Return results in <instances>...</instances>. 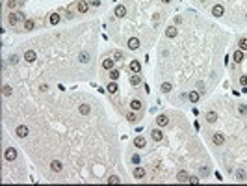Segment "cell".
Listing matches in <instances>:
<instances>
[{
	"mask_svg": "<svg viewBox=\"0 0 247 186\" xmlns=\"http://www.w3.org/2000/svg\"><path fill=\"white\" fill-rule=\"evenodd\" d=\"M156 125H158V127H167L169 125V117L167 115H158V117H156Z\"/></svg>",
	"mask_w": 247,
	"mask_h": 186,
	"instance_id": "5b68a950",
	"label": "cell"
},
{
	"mask_svg": "<svg viewBox=\"0 0 247 186\" xmlns=\"http://www.w3.org/2000/svg\"><path fill=\"white\" fill-rule=\"evenodd\" d=\"M199 97H201V95H199V91H190V95H188V99L191 100V102H197V100H199Z\"/></svg>",
	"mask_w": 247,
	"mask_h": 186,
	"instance_id": "83f0119b",
	"label": "cell"
},
{
	"mask_svg": "<svg viewBox=\"0 0 247 186\" xmlns=\"http://www.w3.org/2000/svg\"><path fill=\"white\" fill-rule=\"evenodd\" d=\"M19 21H26L24 19V13L22 11H15V13H9V17H8V22L11 24V26H15Z\"/></svg>",
	"mask_w": 247,
	"mask_h": 186,
	"instance_id": "6da1fadb",
	"label": "cell"
},
{
	"mask_svg": "<svg viewBox=\"0 0 247 186\" xmlns=\"http://www.w3.org/2000/svg\"><path fill=\"white\" fill-rule=\"evenodd\" d=\"M145 175H147V171H145L141 166H138V168L134 169V177H136V179H145Z\"/></svg>",
	"mask_w": 247,
	"mask_h": 186,
	"instance_id": "9a60e30c",
	"label": "cell"
},
{
	"mask_svg": "<svg viewBox=\"0 0 247 186\" xmlns=\"http://www.w3.org/2000/svg\"><path fill=\"white\" fill-rule=\"evenodd\" d=\"M134 145H136L138 149H143L145 145H147V140H145L143 136H136V138H134Z\"/></svg>",
	"mask_w": 247,
	"mask_h": 186,
	"instance_id": "9c48e42d",
	"label": "cell"
},
{
	"mask_svg": "<svg viewBox=\"0 0 247 186\" xmlns=\"http://www.w3.org/2000/svg\"><path fill=\"white\" fill-rule=\"evenodd\" d=\"M117 182H119V177H115V175L108 177V184H117Z\"/></svg>",
	"mask_w": 247,
	"mask_h": 186,
	"instance_id": "d590c367",
	"label": "cell"
},
{
	"mask_svg": "<svg viewBox=\"0 0 247 186\" xmlns=\"http://www.w3.org/2000/svg\"><path fill=\"white\" fill-rule=\"evenodd\" d=\"M236 179H238V180H245V171H244V169H238V171H236Z\"/></svg>",
	"mask_w": 247,
	"mask_h": 186,
	"instance_id": "d6a6232c",
	"label": "cell"
},
{
	"mask_svg": "<svg viewBox=\"0 0 247 186\" xmlns=\"http://www.w3.org/2000/svg\"><path fill=\"white\" fill-rule=\"evenodd\" d=\"M132 162L134 164H139V157H138V154H134V157H132Z\"/></svg>",
	"mask_w": 247,
	"mask_h": 186,
	"instance_id": "ee69618b",
	"label": "cell"
},
{
	"mask_svg": "<svg viewBox=\"0 0 247 186\" xmlns=\"http://www.w3.org/2000/svg\"><path fill=\"white\" fill-rule=\"evenodd\" d=\"M238 47H240V50H244V52H245V50H247V37H241V39H240V41H238Z\"/></svg>",
	"mask_w": 247,
	"mask_h": 186,
	"instance_id": "f1b7e54d",
	"label": "cell"
},
{
	"mask_svg": "<svg viewBox=\"0 0 247 186\" xmlns=\"http://www.w3.org/2000/svg\"><path fill=\"white\" fill-rule=\"evenodd\" d=\"M78 110H80V114H82V115H87L89 112H91L89 104H80V106H78Z\"/></svg>",
	"mask_w": 247,
	"mask_h": 186,
	"instance_id": "484cf974",
	"label": "cell"
},
{
	"mask_svg": "<svg viewBox=\"0 0 247 186\" xmlns=\"http://www.w3.org/2000/svg\"><path fill=\"white\" fill-rule=\"evenodd\" d=\"M9 63H11V65H17V63H19V56H15V54H13V56H9Z\"/></svg>",
	"mask_w": 247,
	"mask_h": 186,
	"instance_id": "74e56055",
	"label": "cell"
},
{
	"mask_svg": "<svg viewBox=\"0 0 247 186\" xmlns=\"http://www.w3.org/2000/svg\"><path fill=\"white\" fill-rule=\"evenodd\" d=\"M91 6L93 8H99L100 6V0H91Z\"/></svg>",
	"mask_w": 247,
	"mask_h": 186,
	"instance_id": "7bdbcfd3",
	"label": "cell"
},
{
	"mask_svg": "<svg viewBox=\"0 0 247 186\" xmlns=\"http://www.w3.org/2000/svg\"><path fill=\"white\" fill-rule=\"evenodd\" d=\"M127 119H128L130 123H134V121H136V119H138V117H136V114H128V115H127Z\"/></svg>",
	"mask_w": 247,
	"mask_h": 186,
	"instance_id": "60d3db41",
	"label": "cell"
},
{
	"mask_svg": "<svg viewBox=\"0 0 247 186\" xmlns=\"http://www.w3.org/2000/svg\"><path fill=\"white\" fill-rule=\"evenodd\" d=\"M128 69H130L132 73H139V71H141V63L138 62V60H132V62L128 63Z\"/></svg>",
	"mask_w": 247,
	"mask_h": 186,
	"instance_id": "ba28073f",
	"label": "cell"
},
{
	"mask_svg": "<svg viewBox=\"0 0 247 186\" xmlns=\"http://www.w3.org/2000/svg\"><path fill=\"white\" fill-rule=\"evenodd\" d=\"M119 77H121V73L117 71V69H110V78H112V80H117Z\"/></svg>",
	"mask_w": 247,
	"mask_h": 186,
	"instance_id": "1f68e13d",
	"label": "cell"
},
{
	"mask_svg": "<svg viewBox=\"0 0 247 186\" xmlns=\"http://www.w3.org/2000/svg\"><path fill=\"white\" fill-rule=\"evenodd\" d=\"M150 136H153L154 142H162V140H164V132H162L160 128H154L153 132H150Z\"/></svg>",
	"mask_w": 247,
	"mask_h": 186,
	"instance_id": "30bf717a",
	"label": "cell"
},
{
	"mask_svg": "<svg viewBox=\"0 0 247 186\" xmlns=\"http://www.w3.org/2000/svg\"><path fill=\"white\" fill-rule=\"evenodd\" d=\"M232 58H234L236 63H241V62H244V50H236V52L232 54Z\"/></svg>",
	"mask_w": 247,
	"mask_h": 186,
	"instance_id": "ffe728a7",
	"label": "cell"
},
{
	"mask_svg": "<svg viewBox=\"0 0 247 186\" xmlns=\"http://www.w3.org/2000/svg\"><path fill=\"white\" fill-rule=\"evenodd\" d=\"M190 182L191 184H199V177H190Z\"/></svg>",
	"mask_w": 247,
	"mask_h": 186,
	"instance_id": "b9f144b4",
	"label": "cell"
},
{
	"mask_svg": "<svg viewBox=\"0 0 247 186\" xmlns=\"http://www.w3.org/2000/svg\"><path fill=\"white\" fill-rule=\"evenodd\" d=\"M24 60H26L28 63H34L35 60H37V54H35V50H26V52H24Z\"/></svg>",
	"mask_w": 247,
	"mask_h": 186,
	"instance_id": "277c9868",
	"label": "cell"
},
{
	"mask_svg": "<svg viewBox=\"0 0 247 186\" xmlns=\"http://www.w3.org/2000/svg\"><path fill=\"white\" fill-rule=\"evenodd\" d=\"M139 45H141V43H139V39H138V37H130V39H128V48H130V50L139 48Z\"/></svg>",
	"mask_w": 247,
	"mask_h": 186,
	"instance_id": "4fadbf2b",
	"label": "cell"
},
{
	"mask_svg": "<svg viewBox=\"0 0 247 186\" xmlns=\"http://www.w3.org/2000/svg\"><path fill=\"white\" fill-rule=\"evenodd\" d=\"M240 84L241 86H247V74H241L240 77Z\"/></svg>",
	"mask_w": 247,
	"mask_h": 186,
	"instance_id": "ab89813d",
	"label": "cell"
},
{
	"mask_svg": "<svg viewBox=\"0 0 247 186\" xmlns=\"http://www.w3.org/2000/svg\"><path fill=\"white\" fill-rule=\"evenodd\" d=\"M113 60H115V62L123 60V52H121V50H113Z\"/></svg>",
	"mask_w": 247,
	"mask_h": 186,
	"instance_id": "836d02e7",
	"label": "cell"
},
{
	"mask_svg": "<svg viewBox=\"0 0 247 186\" xmlns=\"http://www.w3.org/2000/svg\"><path fill=\"white\" fill-rule=\"evenodd\" d=\"M223 13H225V8L221 6V4H216V6L212 8V15H216V17H221Z\"/></svg>",
	"mask_w": 247,
	"mask_h": 186,
	"instance_id": "8fae6325",
	"label": "cell"
},
{
	"mask_svg": "<svg viewBox=\"0 0 247 186\" xmlns=\"http://www.w3.org/2000/svg\"><path fill=\"white\" fill-rule=\"evenodd\" d=\"M11 93H13L11 86H8V84H6V86H2V95H6V97H9V95H11Z\"/></svg>",
	"mask_w": 247,
	"mask_h": 186,
	"instance_id": "4dcf8cb0",
	"label": "cell"
},
{
	"mask_svg": "<svg viewBox=\"0 0 247 186\" xmlns=\"http://www.w3.org/2000/svg\"><path fill=\"white\" fill-rule=\"evenodd\" d=\"M113 15H115V17H119V19H123V17H127V8H125V6H121V4H119V6H117V8H115V11H113Z\"/></svg>",
	"mask_w": 247,
	"mask_h": 186,
	"instance_id": "52a82bcc",
	"label": "cell"
},
{
	"mask_svg": "<svg viewBox=\"0 0 247 186\" xmlns=\"http://www.w3.org/2000/svg\"><path fill=\"white\" fill-rule=\"evenodd\" d=\"M89 58H91V54H89L87 50H84V52H80L78 62H80V63H87V62H89Z\"/></svg>",
	"mask_w": 247,
	"mask_h": 186,
	"instance_id": "2e32d148",
	"label": "cell"
},
{
	"mask_svg": "<svg viewBox=\"0 0 247 186\" xmlns=\"http://www.w3.org/2000/svg\"><path fill=\"white\" fill-rule=\"evenodd\" d=\"M35 28V21H32V19H26L24 21V30L26 32H30V30H34Z\"/></svg>",
	"mask_w": 247,
	"mask_h": 186,
	"instance_id": "7402d4cb",
	"label": "cell"
},
{
	"mask_svg": "<svg viewBox=\"0 0 247 186\" xmlns=\"http://www.w3.org/2000/svg\"><path fill=\"white\" fill-rule=\"evenodd\" d=\"M206 121H208V123H216V121H218V114H216V112H208V114H206Z\"/></svg>",
	"mask_w": 247,
	"mask_h": 186,
	"instance_id": "d4e9b609",
	"label": "cell"
},
{
	"mask_svg": "<svg viewBox=\"0 0 247 186\" xmlns=\"http://www.w3.org/2000/svg\"><path fill=\"white\" fill-rule=\"evenodd\" d=\"M212 142H214L216 145H223V142H225V136H223V134H219V132H216L214 136H212Z\"/></svg>",
	"mask_w": 247,
	"mask_h": 186,
	"instance_id": "5bb4252c",
	"label": "cell"
},
{
	"mask_svg": "<svg viewBox=\"0 0 247 186\" xmlns=\"http://www.w3.org/2000/svg\"><path fill=\"white\" fill-rule=\"evenodd\" d=\"M17 6H19V0H8V8L9 9H15Z\"/></svg>",
	"mask_w": 247,
	"mask_h": 186,
	"instance_id": "e575fe53",
	"label": "cell"
},
{
	"mask_svg": "<svg viewBox=\"0 0 247 186\" xmlns=\"http://www.w3.org/2000/svg\"><path fill=\"white\" fill-rule=\"evenodd\" d=\"M28 132H30V130H28L26 125H19L17 130H15V134H17L19 138H26V136H28Z\"/></svg>",
	"mask_w": 247,
	"mask_h": 186,
	"instance_id": "3957f363",
	"label": "cell"
},
{
	"mask_svg": "<svg viewBox=\"0 0 247 186\" xmlns=\"http://www.w3.org/2000/svg\"><path fill=\"white\" fill-rule=\"evenodd\" d=\"M113 62H115L113 58H108V60H104V62H102V67L106 69V71H110V69H113Z\"/></svg>",
	"mask_w": 247,
	"mask_h": 186,
	"instance_id": "44dd1931",
	"label": "cell"
},
{
	"mask_svg": "<svg viewBox=\"0 0 247 186\" xmlns=\"http://www.w3.org/2000/svg\"><path fill=\"white\" fill-rule=\"evenodd\" d=\"M176 34H178V30H176L175 26H167V30H165V36H167L169 39H173V37H176Z\"/></svg>",
	"mask_w": 247,
	"mask_h": 186,
	"instance_id": "ac0fdd59",
	"label": "cell"
},
{
	"mask_svg": "<svg viewBox=\"0 0 247 186\" xmlns=\"http://www.w3.org/2000/svg\"><path fill=\"white\" fill-rule=\"evenodd\" d=\"M238 112H240L241 115H245V114H247V104H240V106H238Z\"/></svg>",
	"mask_w": 247,
	"mask_h": 186,
	"instance_id": "8d00e7d4",
	"label": "cell"
},
{
	"mask_svg": "<svg viewBox=\"0 0 247 186\" xmlns=\"http://www.w3.org/2000/svg\"><path fill=\"white\" fill-rule=\"evenodd\" d=\"M4 158H6L8 162H13V160L17 158V149H15V147H8L6 151H4Z\"/></svg>",
	"mask_w": 247,
	"mask_h": 186,
	"instance_id": "7a4b0ae2",
	"label": "cell"
},
{
	"mask_svg": "<svg viewBox=\"0 0 247 186\" xmlns=\"http://www.w3.org/2000/svg\"><path fill=\"white\" fill-rule=\"evenodd\" d=\"M208 173H210V169L206 168V166H203V168H201V175H203V177H206Z\"/></svg>",
	"mask_w": 247,
	"mask_h": 186,
	"instance_id": "f35d334b",
	"label": "cell"
},
{
	"mask_svg": "<svg viewBox=\"0 0 247 186\" xmlns=\"http://www.w3.org/2000/svg\"><path fill=\"white\" fill-rule=\"evenodd\" d=\"M141 106H143V102H141L139 99H134L132 102H130V108H132L134 112H138V110H141Z\"/></svg>",
	"mask_w": 247,
	"mask_h": 186,
	"instance_id": "d6986e66",
	"label": "cell"
},
{
	"mask_svg": "<svg viewBox=\"0 0 247 186\" xmlns=\"http://www.w3.org/2000/svg\"><path fill=\"white\" fill-rule=\"evenodd\" d=\"M160 89H162V91H164V93H169V91H171V89H173V86H171V84H169V82H164V84H162V86H160Z\"/></svg>",
	"mask_w": 247,
	"mask_h": 186,
	"instance_id": "f546056e",
	"label": "cell"
},
{
	"mask_svg": "<svg viewBox=\"0 0 247 186\" xmlns=\"http://www.w3.org/2000/svg\"><path fill=\"white\" fill-rule=\"evenodd\" d=\"M48 22L52 24V26H56V24L59 22V13H52V15L48 17Z\"/></svg>",
	"mask_w": 247,
	"mask_h": 186,
	"instance_id": "603a6c76",
	"label": "cell"
},
{
	"mask_svg": "<svg viewBox=\"0 0 247 186\" xmlns=\"http://www.w3.org/2000/svg\"><path fill=\"white\" fill-rule=\"evenodd\" d=\"M106 89H108V91L112 93V95H115V93H117V89H119V88H117V84H115V80H112V82L108 84V88H106Z\"/></svg>",
	"mask_w": 247,
	"mask_h": 186,
	"instance_id": "cb8c5ba5",
	"label": "cell"
},
{
	"mask_svg": "<svg viewBox=\"0 0 247 186\" xmlns=\"http://www.w3.org/2000/svg\"><path fill=\"white\" fill-rule=\"evenodd\" d=\"M176 180L178 182H190V175H188V171H178V175H176Z\"/></svg>",
	"mask_w": 247,
	"mask_h": 186,
	"instance_id": "7c38bea8",
	"label": "cell"
},
{
	"mask_svg": "<svg viewBox=\"0 0 247 186\" xmlns=\"http://www.w3.org/2000/svg\"><path fill=\"white\" fill-rule=\"evenodd\" d=\"M50 169H52L54 173H59L63 169V164L59 162V160H52V162H50Z\"/></svg>",
	"mask_w": 247,
	"mask_h": 186,
	"instance_id": "8992f818",
	"label": "cell"
},
{
	"mask_svg": "<svg viewBox=\"0 0 247 186\" xmlns=\"http://www.w3.org/2000/svg\"><path fill=\"white\" fill-rule=\"evenodd\" d=\"M76 8H78V11H80V13H85V11L89 9V4L85 2V0H80V2L76 4Z\"/></svg>",
	"mask_w": 247,
	"mask_h": 186,
	"instance_id": "e0dca14e",
	"label": "cell"
},
{
	"mask_svg": "<svg viewBox=\"0 0 247 186\" xmlns=\"http://www.w3.org/2000/svg\"><path fill=\"white\" fill-rule=\"evenodd\" d=\"M139 82H141V77H139L138 73H134L132 77H130V84H132V86H138Z\"/></svg>",
	"mask_w": 247,
	"mask_h": 186,
	"instance_id": "4316f807",
	"label": "cell"
},
{
	"mask_svg": "<svg viewBox=\"0 0 247 186\" xmlns=\"http://www.w3.org/2000/svg\"><path fill=\"white\" fill-rule=\"evenodd\" d=\"M162 2H164V4H169V2H171V0H162Z\"/></svg>",
	"mask_w": 247,
	"mask_h": 186,
	"instance_id": "f6af8a7d",
	"label": "cell"
}]
</instances>
